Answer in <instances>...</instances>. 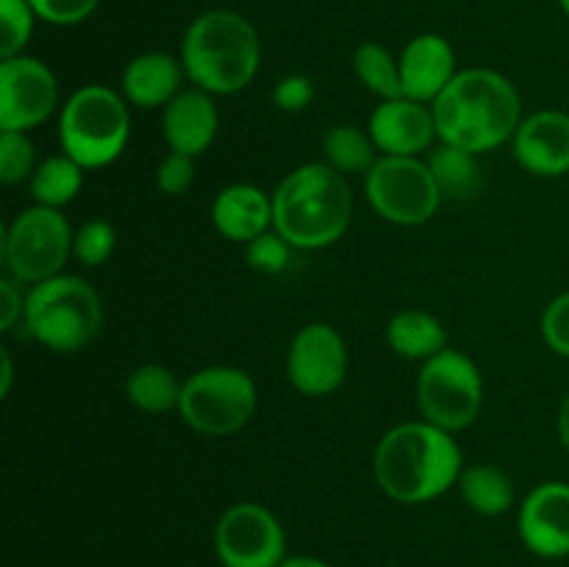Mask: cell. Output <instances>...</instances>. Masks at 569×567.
Segmentation results:
<instances>
[{
	"label": "cell",
	"instance_id": "obj_30",
	"mask_svg": "<svg viewBox=\"0 0 569 567\" xmlns=\"http://www.w3.org/2000/svg\"><path fill=\"white\" fill-rule=\"evenodd\" d=\"M114 248H117L114 226L106 220H89L76 231L72 256H76L83 267H100L111 259Z\"/></svg>",
	"mask_w": 569,
	"mask_h": 567
},
{
	"label": "cell",
	"instance_id": "obj_18",
	"mask_svg": "<svg viewBox=\"0 0 569 567\" xmlns=\"http://www.w3.org/2000/svg\"><path fill=\"white\" fill-rule=\"evenodd\" d=\"M161 128H164V139L172 153H187L198 159L214 145L217 131H220V111H217L214 94L198 87L181 89L164 106Z\"/></svg>",
	"mask_w": 569,
	"mask_h": 567
},
{
	"label": "cell",
	"instance_id": "obj_26",
	"mask_svg": "<svg viewBox=\"0 0 569 567\" xmlns=\"http://www.w3.org/2000/svg\"><path fill=\"white\" fill-rule=\"evenodd\" d=\"M428 167H431L445 198H470L481 187L478 156L470 153V150L456 148V145L439 142L428 153Z\"/></svg>",
	"mask_w": 569,
	"mask_h": 567
},
{
	"label": "cell",
	"instance_id": "obj_20",
	"mask_svg": "<svg viewBox=\"0 0 569 567\" xmlns=\"http://www.w3.org/2000/svg\"><path fill=\"white\" fill-rule=\"evenodd\" d=\"M211 226L231 242H253L272 228V195L256 183H231L211 200Z\"/></svg>",
	"mask_w": 569,
	"mask_h": 567
},
{
	"label": "cell",
	"instance_id": "obj_27",
	"mask_svg": "<svg viewBox=\"0 0 569 567\" xmlns=\"http://www.w3.org/2000/svg\"><path fill=\"white\" fill-rule=\"evenodd\" d=\"M353 70L367 92L381 100L403 98V83H400V61L392 50L378 42H361L353 53Z\"/></svg>",
	"mask_w": 569,
	"mask_h": 567
},
{
	"label": "cell",
	"instance_id": "obj_5",
	"mask_svg": "<svg viewBox=\"0 0 569 567\" xmlns=\"http://www.w3.org/2000/svg\"><path fill=\"white\" fill-rule=\"evenodd\" d=\"M22 328L48 350L78 354L103 328V300L81 276L61 272L28 289Z\"/></svg>",
	"mask_w": 569,
	"mask_h": 567
},
{
	"label": "cell",
	"instance_id": "obj_16",
	"mask_svg": "<svg viewBox=\"0 0 569 567\" xmlns=\"http://www.w3.org/2000/svg\"><path fill=\"white\" fill-rule=\"evenodd\" d=\"M517 165L539 178H559L569 172V115L559 109L533 111L520 122L511 139Z\"/></svg>",
	"mask_w": 569,
	"mask_h": 567
},
{
	"label": "cell",
	"instance_id": "obj_13",
	"mask_svg": "<svg viewBox=\"0 0 569 567\" xmlns=\"http://www.w3.org/2000/svg\"><path fill=\"white\" fill-rule=\"evenodd\" d=\"M287 376L300 395L326 398L342 387L348 376V345L328 322H309L292 337L287 354Z\"/></svg>",
	"mask_w": 569,
	"mask_h": 567
},
{
	"label": "cell",
	"instance_id": "obj_39",
	"mask_svg": "<svg viewBox=\"0 0 569 567\" xmlns=\"http://www.w3.org/2000/svg\"><path fill=\"white\" fill-rule=\"evenodd\" d=\"M278 567H331V565L317 559V556H287Z\"/></svg>",
	"mask_w": 569,
	"mask_h": 567
},
{
	"label": "cell",
	"instance_id": "obj_28",
	"mask_svg": "<svg viewBox=\"0 0 569 567\" xmlns=\"http://www.w3.org/2000/svg\"><path fill=\"white\" fill-rule=\"evenodd\" d=\"M37 20V11L28 0H0V59L26 53Z\"/></svg>",
	"mask_w": 569,
	"mask_h": 567
},
{
	"label": "cell",
	"instance_id": "obj_11",
	"mask_svg": "<svg viewBox=\"0 0 569 567\" xmlns=\"http://www.w3.org/2000/svg\"><path fill=\"white\" fill-rule=\"evenodd\" d=\"M214 554L222 567H278L287 559V534L267 506L244 500L217 520Z\"/></svg>",
	"mask_w": 569,
	"mask_h": 567
},
{
	"label": "cell",
	"instance_id": "obj_35",
	"mask_svg": "<svg viewBox=\"0 0 569 567\" xmlns=\"http://www.w3.org/2000/svg\"><path fill=\"white\" fill-rule=\"evenodd\" d=\"M315 94H317L315 81H311L309 76L295 72V76H283L281 81L276 83V89H272V103H276L281 111H292L295 115V111L309 109Z\"/></svg>",
	"mask_w": 569,
	"mask_h": 567
},
{
	"label": "cell",
	"instance_id": "obj_40",
	"mask_svg": "<svg viewBox=\"0 0 569 567\" xmlns=\"http://www.w3.org/2000/svg\"><path fill=\"white\" fill-rule=\"evenodd\" d=\"M559 6H561V11H565L567 20H569V0H559Z\"/></svg>",
	"mask_w": 569,
	"mask_h": 567
},
{
	"label": "cell",
	"instance_id": "obj_36",
	"mask_svg": "<svg viewBox=\"0 0 569 567\" xmlns=\"http://www.w3.org/2000/svg\"><path fill=\"white\" fill-rule=\"evenodd\" d=\"M26 315V295L17 278L6 276L0 281V331H11Z\"/></svg>",
	"mask_w": 569,
	"mask_h": 567
},
{
	"label": "cell",
	"instance_id": "obj_24",
	"mask_svg": "<svg viewBox=\"0 0 569 567\" xmlns=\"http://www.w3.org/2000/svg\"><path fill=\"white\" fill-rule=\"evenodd\" d=\"M183 381L164 365H142L126 378L128 404L148 415H164L181 404Z\"/></svg>",
	"mask_w": 569,
	"mask_h": 567
},
{
	"label": "cell",
	"instance_id": "obj_4",
	"mask_svg": "<svg viewBox=\"0 0 569 567\" xmlns=\"http://www.w3.org/2000/svg\"><path fill=\"white\" fill-rule=\"evenodd\" d=\"M187 78L209 94H237L250 87L261 64V39L253 22L233 9L194 17L181 39Z\"/></svg>",
	"mask_w": 569,
	"mask_h": 567
},
{
	"label": "cell",
	"instance_id": "obj_6",
	"mask_svg": "<svg viewBox=\"0 0 569 567\" xmlns=\"http://www.w3.org/2000/svg\"><path fill=\"white\" fill-rule=\"evenodd\" d=\"M131 139L128 100L103 83H87L59 111L61 153L83 170L114 165Z\"/></svg>",
	"mask_w": 569,
	"mask_h": 567
},
{
	"label": "cell",
	"instance_id": "obj_1",
	"mask_svg": "<svg viewBox=\"0 0 569 567\" xmlns=\"http://www.w3.org/2000/svg\"><path fill=\"white\" fill-rule=\"evenodd\" d=\"M439 142L481 156L511 142L522 122L520 92L498 70L470 67L456 72L431 103Z\"/></svg>",
	"mask_w": 569,
	"mask_h": 567
},
{
	"label": "cell",
	"instance_id": "obj_33",
	"mask_svg": "<svg viewBox=\"0 0 569 567\" xmlns=\"http://www.w3.org/2000/svg\"><path fill=\"white\" fill-rule=\"evenodd\" d=\"M28 3L33 6L39 20H44L48 26L67 28L89 20L100 6V0H28Z\"/></svg>",
	"mask_w": 569,
	"mask_h": 567
},
{
	"label": "cell",
	"instance_id": "obj_3",
	"mask_svg": "<svg viewBox=\"0 0 569 567\" xmlns=\"http://www.w3.org/2000/svg\"><path fill=\"white\" fill-rule=\"evenodd\" d=\"M353 220L348 176L326 161L300 165L272 192V228L295 250H322L345 237Z\"/></svg>",
	"mask_w": 569,
	"mask_h": 567
},
{
	"label": "cell",
	"instance_id": "obj_17",
	"mask_svg": "<svg viewBox=\"0 0 569 567\" xmlns=\"http://www.w3.org/2000/svg\"><path fill=\"white\" fill-rule=\"evenodd\" d=\"M400 83H403V98L420 100L431 106L456 78V50L448 37L442 33H417L400 50Z\"/></svg>",
	"mask_w": 569,
	"mask_h": 567
},
{
	"label": "cell",
	"instance_id": "obj_15",
	"mask_svg": "<svg viewBox=\"0 0 569 567\" xmlns=\"http://www.w3.org/2000/svg\"><path fill=\"white\" fill-rule=\"evenodd\" d=\"M367 131L381 156H420L439 139L431 106L411 98L381 100L367 120Z\"/></svg>",
	"mask_w": 569,
	"mask_h": 567
},
{
	"label": "cell",
	"instance_id": "obj_37",
	"mask_svg": "<svg viewBox=\"0 0 569 567\" xmlns=\"http://www.w3.org/2000/svg\"><path fill=\"white\" fill-rule=\"evenodd\" d=\"M556 428H559V439H561V445H565V450L569 454V392H567V398L561 400V406H559Z\"/></svg>",
	"mask_w": 569,
	"mask_h": 567
},
{
	"label": "cell",
	"instance_id": "obj_31",
	"mask_svg": "<svg viewBox=\"0 0 569 567\" xmlns=\"http://www.w3.org/2000/svg\"><path fill=\"white\" fill-rule=\"evenodd\" d=\"M292 245L270 228L267 233L256 237L253 242L244 245V256H248L250 270L261 272V276H278V272L287 270L292 265Z\"/></svg>",
	"mask_w": 569,
	"mask_h": 567
},
{
	"label": "cell",
	"instance_id": "obj_14",
	"mask_svg": "<svg viewBox=\"0 0 569 567\" xmlns=\"http://www.w3.org/2000/svg\"><path fill=\"white\" fill-rule=\"evenodd\" d=\"M522 545L542 559L569 556V484L542 481L526 495L517 515Z\"/></svg>",
	"mask_w": 569,
	"mask_h": 567
},
{
	"label": "cell",
	"instance_id": "obj_23",
	"mask_svg": "<svg viewBox=\"0 0 569 567\" xmlns=\"http://www.w3.org/2000/svg\"><path fill=\"white\" fill-rule=\"evenodd\" d=\"M83 176H87V170L70 156H48L44 161H39L31 181H28L33 203L61 211L78 198V192L83 189Z\"/></svg>",
	"mask_w": 569,
	"mask_h": 567
},
{
	"label": "cell",
	"instance_id": "obj_34",
	"mask_svg": "<svg viewBox=\"0 0 569 567\" xmlns=\"http://www.w3.org/2000/svg\"><path fill=\"white\" fill-rule=\"evenodd\" d=\"M192 181H194V156L172 153L170 150V153L161 159L159 170H156V187H159L164 195H172V198L187 192V189L192 187Z\"/></svg>",
	"mask_w": 569,
	"mask_h": 567
},
{
	"label": "cell",
	"instance_id": "obj_29",
	"mask_svg": "<svg viewBox=\"0 0 569 567\" xmlns=\"http://www.w3.org/2000/svg\"><path fill=\"white\" fill-rule=\"evenodd\" d=\"M37 150L28 133L22 131H0V181L6 187L31 181L37 170Z\"/></svg>",
	"mask_w": 569,
	"mask_h": 567
},
{
	"label": "cell",
	"instance_id": "obj_32",
	"mask_svg": "<svg viewBox=\"0 0 569 567\" xmlns=\"http://www.w3.org/2000/svg\"><path fill=\"white\" fill-rule=\"evenodd\" d=\"M542 339L556 356L569 359V289L556 295L542 311Z\"/></svg>",
	"mask_w": 569,
	"mask_h": 567
},
{
	"label": "cell",
	"instance_id": "obj_25",
	"mask_svg": "<svg viewBox=\"0 0 569 567\" xmlns=\"http://www.w3.org/2000/svg\"><path fill=\"white\" fill-rule=\"evenodd\" d=\"M322 156H326V165H331L342 176H367L372 165L381 159L370 131H361L350 122L328 128L322 137Z\"/></svg>",
	"mask_w": 569,
	"mask_h": 567
},
{
	"label": "cell",
	"instance_id": "obj_22",
	"mask_svg": "<svg viewBox=\"0 0 569 567\" xmlns=\"http://www.w3.org/2000/svg\"><path fill=\"white\" fill-rule=\"evenodd\" d=\"M459 493L476 515L498 517L506 515L515 504V481L498 465H470L459 478Z\"/></svg>",
	"mask_w": 569,
	"mask_h": 567
},
{
	"label": "cell",
	"instance_id": "obj_12",
	"mask_svg": "<svg viewBox=\"0 0 569 567\" xmlns=\"http://www.w3.org/2000/svg\"><path fill=\"white\" fill-rule=\"evenodd\" d=\"M59 109V81L37 56L0 59V131H33Z\"/></svg>",
	"mask_w": 569,
	"mask_h": 567
},
{
	"label": "cell",
	"instance_id": "obj_21",
	"mask_svg": "<svg viewBox=\"0 0 569 567\" xmlns=\"http://www.w3.org/2000/svg\"><path fill=\"white\" fill-rule=\"evenodd\" d=\"M387 342L400 359L428 361L448 348V331L437 315L422 309H403L387 322Z\"/></svg>",
	"mask_w": 569,
	"mask_h": 567
},
{
	"label": "cell",
	"instance_id": "obj_2",
	"mask_svg": "<svg viewBox=\"0 0 569 567\" xmlns=\"http://www.w3.org/2000/svg\"><path fill=\"white\" fill-rule=\"evenodd\" d=\"M372 472L378 487L398 504H428L459 484L465 454L453 434L433 422H400L378 442Z\"/></svg>",
	"mask_w": 569,
	"mask_h": 567
},
{
	"label": "cell",
	"instance_id": "obj_38",
	"mask_svg": "<svg viewBox=\"0 0 569 567\" xmlns=\"http://www.w3.org/2000/svg\"><path fill=\"white\" fill-rule=\"evenodd\" d=\"M0 359H3V381H0V395L9 398L11 392V378H14V365H11V354L9 350H0Z\"/></svg>",
	"mask_w": 569,
	"mask_h": 567
},
{
	"label": "cell",
	"instance_id": "obj_9",
	"mask_svg": "<svg viewBox=\"0 0 569 567\" xmlns=\"http://www.w3.org/2000/svg\"><path fill=\"white\" fill-rule=\"evenodd\" d=\"M367 203L392 226H426L445 195L428 161L420 156H381L365 176Z\"/></svg>",
	"mask_w": 569,
	"mask_h": 567
},
{
	"label": "cell",
	"instance_id": "obj_10",
	"mask_svg": "<svg viewBox=\"0 0 569 567\" xmlns=\"http://www.w3.org/2000/svg\"><path fill=\"white\" fill-rule=\"evenodd\" d=\"M76 231L59 209L37 206L20 211L6 226L3 261L11 278L20 284H42L61 276L67 259L72 256Z\"/></svg>",
	"mask_w": 569,
	"mask_h": 567
},
{
	"label": "cell",
	"instance_id": "obj_19",
	"mask_svg": "<svg viewBox=\"0 0 569 567\" xmlns=\"http://www.w3.org/2000/svg\"><path fill=\"white\" fill-rule=\"evenodd\" d=\"M183 78H187V70L181 64V56H172L167 50H148L128 61L120 78V89L128 106L164 109L181 92Z\"/></svg>",
	"mask_w": 569,
	"mask_h": 567
},
{
	"label": "cell",
	"instance_id": "obj_7",
	"mask_svg": "<svg viewBox=\"0 0 569 567\" xmlns=\"http://www.w3.org/2000/svg\"><path fill=\"white\" fill-rule=\"evenodd\" d=\"M259 404V389L250 372L231 365H211L183 381V422L206 437H228L244 428Z\"/></svg>",
	"mask_w": 569,
	"mask_h": 567
},
{
	"label": "cell",
	"instance_id": "obj_8",
	"mask_svg": "<svg viewBox=\"0 0 569 567\" xmlns=\"http://www.w3.org/2000/svg\"><path fill=\"white\" fill-rule=\"evenodd\" d=\"M483 406V378L476 361L456 348L439 350L417 376V409L422 420L456 434L472 426Z\"/></svg>",
	"mask_w": 569,
	"mask_h": 567
}]
</instances>
